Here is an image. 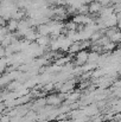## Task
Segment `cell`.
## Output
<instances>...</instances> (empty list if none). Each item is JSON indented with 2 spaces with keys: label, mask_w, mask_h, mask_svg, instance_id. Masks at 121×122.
Returning a JSON list of instances; mask_svg holds the SVG:
<instances>
[{
  "label": "cell",
  "mask_w": 121,
  "mask_h": 122,
  "mask_svg": "<svg viewBox=\"0 0 121 122\" xmlns=\"http://www.w3.org/2000/svg\"><path fill=\"white\" fill-rule=\"evenodd\" d=\"M103 7H102V5H101V2L97 0V1H93L91 4H89V14L91 15V17H94V14L96 15H99L100 14V12H101V10H102Z\"/></svg>",
  "instance_id": "obj_1"
},
{
  "label": "cell",
  "mask_w": 121,
  "mask_h": 122,
  "mask_svg": "<svg viewBox=\"0 0 121 122\" xmlns=\"http://www.w3.org/2000/svg\"><path fill=\"white\" fill-rule=\"evenodd\" d=\"M7 29L11 33H14L19 30V21L16 19H10L7 21Z\"/></svg>",
  "instance_id": "obj_2"
},
{
  "label": "cell",
  "mask_w": 121,
  "mask_h": 122,
  "mask_svg": "<svg viewBox=\"0 0 121 122\" xmlns=\"http://www.w3.org/2000/svg\"><path fill=\"white\" fill-rule=\"evenodd\" d=\"M76 58H77V64H83V63H85V62L89 59V55H88L87 51L81 50L80 52H77Z\"/></svg>",
  "instance_id": "obj_3"
},
{
  "label": "cell",
  "mask_w": 121,
  "mask_h": 122,
  "mask_svg": "<svg viewBox=\"0 0 121 122\" xmlns=\"http://www.w3.org/2000/svg\"><path fill=\"white\" fill-rule=\"evenodd\" d=\"M77 14H83V15L89 14V5H82L77 11Z\"/></svg>",
  "instance_id": "obj_4"
}]
</instances>
